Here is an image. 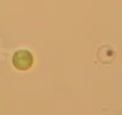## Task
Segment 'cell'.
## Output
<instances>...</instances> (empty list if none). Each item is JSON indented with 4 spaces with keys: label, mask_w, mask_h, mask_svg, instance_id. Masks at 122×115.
<instances>
[{
    "label": "cell",
    "mask_w": 122,
    "mask_h": 115,
    "mask_svg": "<svg viewBox=\"0 0 122 115\" xmlns=\"http://www.w3.org/2000/svg\"><path fill=\"white\" fill-rule=\"evenodd\" d=\"M12 65L20 71H27L33 65V55L28 50H17L12 56Z\"/></svg>",
    "instance_id": "6da1fadb"
}]
</instances>
